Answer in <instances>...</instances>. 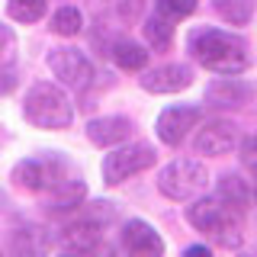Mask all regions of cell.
Segmentation results:
<instances>
[{
	"label": "cell",
	"instance_id": "obj_1",
	"mask_svg": "<svg viewBox=\"0 0 257 257\" xmlns=\"http://www.w3.org/2000/svg\"><path fill=\"white\" fill-rule=\"evenodd\" d=\"M190 55L212 74H244L251 68V45L238 32H225L212 26H199L187 39Z\"/></svg>",
	"mask_w": 257,
	"mask_h": 257
},
{
	"label": "cell",
	"instance_id": "obj_2",
	"mask_svg": "<svg viewBox=\"0 0 257 257\" xmlns=\"http://www.w3.org/2000/svg\"><path fill=\"white\" fill-rule=\"evenodd\" d=\"M187 222L199 235H206L212 244L225 247V251H235V247H241V241H244L241 225H238V209L231 203H225L219 193L206 196V199H196L187 209Z\"/></svg>",
	"mask_w": 257,
	"mask_h": 257
},
{
	"label": "cell",
	"instance_id": "obj_3",
	"mask_svg": "<svg viewBox=\"0 0 257 257\" xmlns=\"http://www.w3.org/2000/svg\"><path fill=\"white\" fill-rule=\"evenodd\" d=\"M23 116L36 128H68L71 119H74V109H71L68 93H64L58 84L39 80V84H32L26 90Z\"/></svg>",
	"mask_w": 257,
	"mask_h": 257
},
{
	"label": "cell",
	"instance_id": "obj_4",
	"mask_svg": "<svg viewBox=\"0 0 257 257\" xmlns=\"http://www.w3.org/2000/svg\"><path fill=\"white\" fill-rule=\"evenodd\" d=\"M209 187V171L196 158H177L158 174V190L174 203H190Z\"/></svg>",
	"mask_w": 257,
	"mask_h": 257
},
{
	"label": "cell",
	"instance_id": "obj_5",
	"mask_svg": "<svg viewBox=\"0 0 257 257\" xmlns=\"http://www.w3.org/2000/svg\"><path fill=\"white\" fill-rule=\"evenodd\" d=\"M155 161H158L155 148H151V145H145V142L116 145V148H109V155L103 158V180H106L109 187H116V183H125L128 177L148 171Z\"/></svg>",
	"mask_w": 257,
	"mask_h": 257
},
{
	"label": "cell",
	"instance_id": "obj_6",
	"mask_svg": "<svg viewBox=\"0 0 257 257\" xmlns=\"http://www.w3.org/2000/svg\"><path fill=\"white\" fill-rule=\"evenodd\" d=\"M48 68L68 90H87L93 84V64L80 48H52L48 52Z\"/></svg>",
	"mask_w": 257,
	"mask_h": 257
},
{
	"label": "cell",
	"instance_id": "obj_7",
	"mask_svg": "<svg viewBox=\"0 0 257 257\" xmlns=\"http://www.w3.org/2000/svg\"><path fill=\"white\" fill-rule=\"evenodd\" d=\"M241 135H238V125L228 122V119H209V122L196 132V142L193 148L199 155H209V158H222V155H231L238 148Z\"/></svg>",
	"mask_w": 257,
	"mask_h": 257
},
{
	"label": "cell",
	"instance_id": "obj_8",
	"mask_svg": "<svg viewBox=\"0 0 257 257\" xmlns=\"http://www.w3.org/2000/svg\"><path fill=\"white\" fill-rule=\"evenodd\" d=\"M199 116H203V109L193 106V103L190 106H167V109H161V116L155 122V132L164 145H180L187 139L190 128L199 125Z\"/></svg>",
	"mask_w": 257,
	"mask_h": 257
},
{
	"label": "cell",
	"instance_id": "obj_9",
	"mask_svg": "<svg viewBox=\"0 0 257 257\" xmlns=\"http://www.w3.org/2000/svg\"><path fill=\"white\" fill-rule=\"evenodd\" d=\"M251 96H254V87L247 80H241L238 74H222L219 80H212L206 87V100L219 109H238L244 103H251Z\"/></svg>",
	"mask_w": 257,
	"mask_h": 257
},
{
	"label": "cell",
	"instance_id": "obj_10",
	"mask_svg": "<svg viewBox=\"0 0 257 257\" xmlns=\"http://www.w3.org/2000/svg\"><path fill=\"white\" fill-rule=\"evenodd\" d=\"M193 84V68L190 64H161L142 74V87L148 93H180Z\"/></svg>",
	"mask_w": 257,
	"mask_h": 257
},
{
	"label": "cell",
	"instance_id": "obj_11",
	"mask_svg": "<svg viewBox=\"0 0 257 257\" xmlns=\"http://www.w3.org/2000/svg\"><path fill=\"white\" fill-rule=\"evenodd\" d=\"M122 247L128 254L139 257H161L164 254V241L145 219H132L122 225Z\"/></svg>",
	"mask_w": 257,
	"mask_h": 257
},
{
	"label": "cell",
	"instance_id": "obj_12",
	"mask_svg": "<svg viewBox=\"0 0 257 257\" xmlns=\"http://www.w3.org/2000/svg\"><path fill=\"white\" fill-rule=\"evenodd\" d=\"M132 119L128 116H100L87 122V139H90L96 148H116L122 145L128 135H132Z\"/></svg>",
	"mask_w": 257,
	"mask_h": 257
},
{
	"label": "cell",
	"instance_id": "obj_13",
	"mask_svg": "<svg viewBox=\"0 0 257 257\" xmlns=\"http://www.w3.org/2000/svg\"><path fill=\"white\" fill-rule=\"evenodd\" d=\"M55 180H61V177H55L52 164L42 161V158H26V161H20V164L13 167V183L23 187V190H32V193L48 190Z\"/></svg>",
	"mask_w": 257,
	"mask_h": 257
},
{
	"label": "cell",
	"instance_id": "obj_14",
	"mask_svg": "<svg viewBox=\"0 0 257 257\" xmlns=\"http://www.w3.org/2000/svg\"><path fill=\"white\" fill-rule=\"evenodd\" d=\"M100 238H103V222L90 219V215H84L80 222L61 231V244L68 251H93V247H100Z\"/></svg>",
	"mask_w": 257,
	"mask_h": 257
},
{
	"label": "cell",
	"instance_id": "obj_15",
	"mask_svg": "<svg viewBox=\"0 0 257 257\" xmlns=\"http://www.w3.org/2000/svg\"><path fill=\"white\" fill-rule=\"evenodd\" d=\"M112 61L119 64L122 71H145V64H148V52H145V45L132 42V39H116L109 48Z\"/></svg>",
	"mask_w": 257,
	"mask_h": 257
},
{
	"label": "cell",
	"instance_id": "obj_16",
	"mask_svg": "<svg viewBox=\"0 0 257 257\" xmlns=\"http://www.w3.org/2000/svg\"><path fill=\"white\" fill-rule=\"evenodd\" d=\"M48 190H52V209H77L87 196L84 180H55Z\"/></svg>",
	"mask_w": 257,
	"mask_h": 257
},
{
	"label": "cell",
	"instance_id": "obj_17",
	"mask_svg": "<svg viewBox=\"0 0 257 257\" xmlns=\"http://www.w3.org/2000/svg\"><path fill=\"white\" fill-rule=\"evenodd\" d=\"M145 39H148V45L151 48H158V52H167V48L174 45V20H167V16H148L145 20Z\"/></svg>",
	"mask_w": 257,
	"mask_h": 257
},
{
	"label": "cell",
	"instance_id": "obj_18",
	"mask_svg": "<svg viewBox=\"0 0 257 257\" xmlns=\"http://www.w3.org/2000/svg\"><path fill=\"white\" fill-rule=\"evenodd\" d=\"M96 7V13L103 20H116V23H132L142 13V0H90Z\"/></svg>",
	"mask_w": 257,
	"mask_h": 257
},
{
	"label": "cell",
	"instance_id": "obj_19",
	"mask_svg": "<svg viewBox=\"0 0 257 257\" xmlns=\"http://www.w3.org/2000/svg\"><path fill=\"white\" fill-rule=\"evenodd\" d=\"M219 196L225 199V203H231L235 209H244V206L254 199V193L247 190V183L241 180V177H235V174H225L222 180H219Z\"/></svg>",
	"mask_w": 257,
	"mask_h": 257
},
{
	"label": "cell",
	"instance_id": "obj_20",
	"mask_svg": "<svg viewBox=\"0 0 257 257\" xmlns=\"http://www.w3.org/2000/svg\"><path fill=\"white\" fill-rule=\"evenodd\" d=\"M212 7L225 23H231V26H247L251 16H254V7L247 4V0H212Z\"/></svg>",
	"mask_w": 257,
	"mask_h": 257
},
{
	"label": "cell",
	"instance_id": "obj_21",
	"mask_svg": "<svg viewBox=\"0 0 257 257\" xmlns=\"http://www.w3.org/2000/svg\"><path fill=\"white\" fill-rule=\"evenodd\" d=\"M80 29H84V16H80L77 7H61V10H55L52 32H58V36H77Z\"/></svg>",
	"mask_w": 257,
	"mask_h": 257
},
{
	"label": "cell",
	"instance_id": "obj_22",
	"mask_svg": "<svg viewBox=\"0 0 257 257\" xmlns=\"http://www.w3.org/2000/svg\"><path fill=\"white\" fill-rule=\"evenodd\" d=\"M7 13L16 23H39L45 16V0H7Z\"/></svg>",
	"mask_w": 257,
	"mask_h": 257
},
{
	"label": "cell",
	"instance_id": "obj_23",
	"mask_svg": "<svg viewBox=\"0 0 257 257\" xmlns=\"http://www.w3.org/2000/svg\"><path fill=\"white\" fill-rule=\"evenodd\" d=\"M158 13L167 16V20H187V16L199 7V0H155Z\"/></svg>",
	"mask_w": 257,
	"mask_h": 257
},
{
	"label": "cell",
	"instance_id": "obj_24",
	"mask_svg": "<svg viewBox=\"0 0 257 257\" xmlns=\"http://www.w3.org/2000/svg\"><path fill=\"white\" fill-rule=\"evenodd\" d=\"M241 164L247 167V174L257 177V132L251 135V139L241 142Z\"/></svg>",
	"mask_w": 257,
	"mask_h": 257
},
{
	"label": "cell",
	"instance_id": "obj_25",
	"mask_svg": "<svg viewBox=\"0 0 257 257\" xmlns=\"http://www.w3.org/2000/svg\"><path fill=\"white\" fill-rule=\"evenodd\" d=\"M16 87V71H10V68H0V96L4 93H10Z\"/></svg>",
	"mask_w": 257,
	"mask_h": 257
},
{
	"label": "cell",
	"instance_id": "obj_26",
	"mask_svg": "<svg viewBox=\"0 0 257 257\" xmlns=\"http://www.w3.org/2000/svg\"><path fill=\"white\" fill-rule=\"evenodd\" d=\"M10 48H13V32L0 23V58H4V55H10Z\"/></svg>",
	"mask_w": 257,
	"mask_h": 257
},
{
	"label": "cell",
	"instance_id": "obj_27",
	"mask_svg": "<svg viewBox=\"0 0 257 257\" xmlns=\"http://www.w3.org/2000/svg\"><path fill=\"white\" fill-rule=\"evenodd\" d=\"M212 247H206V244H193V247H187V254H209Z\"/></svg>",
	"mask_w": 257,
	"mask_h": 257
}]
</instances>
